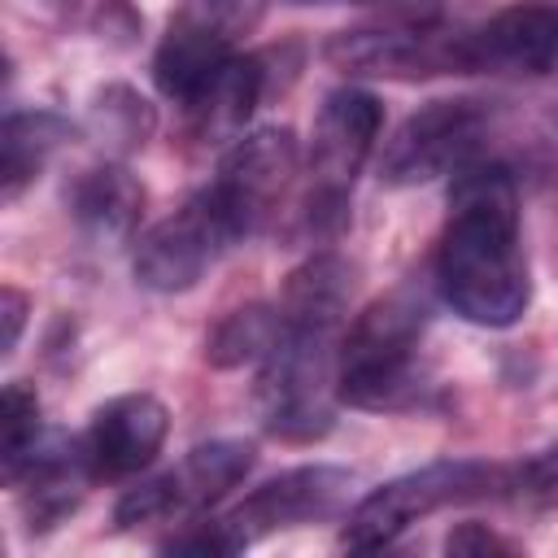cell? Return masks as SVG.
Returning <instances> with one entry per match:
<instances>
[{"instance_id":"cell-1","label":"cell","mask_w":558,"mask_h":558,"mask_svg":"<svg viewBox=\"0 0 558 558\" xmlns=\"http://www.w3.org/2000/svg\"><path fill=\"white\" fill-rule=\"evenodd\" d=\"M436 283L475 327H514L532 301L519 240V192L506 166H466L449 187V222L436 248Z\"/></svg>"},{"instance_id":"cell-2","label":"cell","mask_w":558,"mask_h":558,"mask_svg":"<svg viewBox=\"0 0 558 558\" xmlns=\"http://www.w3.org/2000/svg\"><path fill=\"white\" fill-rule=\"evenodd\" d=\"M340 401V327L283 323L279 340L262 357L253 405L266 436L288 445L323 440L336 427Z\"/></svg>"},{"instance_id":"cell-3","label":"cell","mask_w":558,"mask_h":558,"mask_svg":"<svg viewBox=\"0 0 558 558\" xmlns=\"http://www.w3.org/2000/svg\"><path fill=\"white\" fill-rule=\"evenodd\" d=\"M427 301L414 288L371 301L340 340V401L353 410H405L418 401V344Z\"/></svg>"},{"instance_id":"cell-4","label":"cell","mask_w":558,"mask_h":558,"mask_svg":"<svg viewBox=\"0 0 558 558\" xmlns=\"http://www.w3.org/2000/svg\"><path fill=\"white\" fill-rule=\"evenodd\" d=\"M357 475L344 466H292L262 488H253L240 506H231L218 519H196L187 532L170 536L161 549L166 554H201V558H231L283 527H301L314 519H331L344 510Z\"/></svg>"},{"instance_id":"cell-5","label":"cell","mask_w":558,"mask_h":558,"mask_svg":"<svg viewBox=\"0 0 558 558\" xmlns=\"http://www.w3.org/2000/svg\"><path fill=\"white\" fill-rule=\"evenodd\" d=\"M501 480H506V466L480 462V458H445V462L405 471V475L379 484L375 493H366L349 510V519L340 527V545L344 549H384L405 527H414L418 519H427L436 510L501 497Z\"/></svg>"},{"instance_id":"cell-6","label":"cell","mask_w":558,"mask_h":558,"mask_svg":"<svg viewBox=\"0 0 558 558\" xmlns=\"http://www.w3.org/2000/svg\"><path fill=\"white\" fill-rule=\"evenodd\" d=\"M384 126V105L366 87H336L327 92L318 122H314V144H310V196H305V227L314 235H327L344 222L349 187L371 157L375 140Z\"/></svg>"},{"instance_id":"cell-7","label":"cell","mask_w":558,"mask_h":558,"mask_svg":"<svg viewBox=\"0 0 558 558\" xmlns=\"http://www.w3.org/2000/svg\"><path fill=\"white\" fill-rule=\"evenodd\" d=\"M266 17V0H179L153 57L161 96L187 105Z\"/></svg>"},{"instance_id":"cell-8","label":"cell","mask_w":558,"mask_h":558,"mask_svg":"<svg viewBox=\"0 0 558 558\" xmlns=\"http://www.w3.org/2000/svg\"><path fill=\"white\" fill-rule=\"evenodd\" d=\"M493 109L475 96H440L414 109L384 144L379 179L388 187H418L440 174H458L475 161L488 135Z\"/></svg>"},{"instance_id":"cell-9","label":"cell","mask_w":558,"mask_h":558,"mask_svg":"<svg viewBox=\"0 0 558 558\" xmlns=\"http://www.w3.org/2000/svg\"><path fill=\"white\" fill-rule=\"evenodd\" d=\"M257 462V449L248 440H209L187 449L170 471L126 488L113 506L118 527H140V523H170L209 510L222 501Z\"/></svg>"},{"instance_id":"cell-10","label":"cell","mask_w":558,"mask_h":558,"mask_svg":"<svg viewBox=\"0 0 558 558\" xmlns=\"http://www.w3.org/2000/svg\"><path fill=\"white\" fill-rule=\"evenodd\" d=\"M296 161H301V148L288 126H257L222 153L209 196L222 209L235 240H244L270 222L283 192L292 187Z\"/></svg>"},{"instance_id":"cell-11","label":"cell","mask_w":558,"mask_h":558,"mask_svg":"<svg viewBox=\"0 0 558 558\" xmlns=\"http://www.w3.org/2000/svg\"><path fill=\"white\" fill-rule=\"evenodd\" d=\"M235 244L222 209L214 205L209 187L196 192L183 209L153 222L135 244V279L153 292H187L201 275Z\"/></svg>"},{"instance_id":"cell-12","label":"cell","mask_w":558,"mask_h":558,"mask_svg":"<svg viewBox=\"0 0 558 558\" xmlns=\"http://www.w3.org/2000/svg\"><path fill=\"white\" fill-rule=\"evenodd\" d=\"M323 57L362 78H436V74H462L458 57V31H436V26H405V22H384V26H357V31H336L323 48Z\"/></svg>"},{"instance_id":"cell-13","label":"cell","mask_w":558,"mask_h":558,"mask_svg":"<svg viewBox=\"0 0 558 558\" xmlns=\"http://www.w3.org/2000/svg\"><path fill=\"white\" fill-rule=\"evenodd\" d=\"M462 74H549L558 65V9L510 4L458 31Z\"/></svg>"},{"instance_id":"cell-14","label":"cell","mask_w":558,"mask_h":558,"mask_svg":"<svg viewBox=\"0 0 558 558\" xmlns=\"http://www.w3.org/2000/svg\"><path fill=\"white\" fill-rule=\"evenodd\" d=\"M166 432H170V410L153 392H122L92 414L83 449L96 480H126L140 475L161 453Z\"/></svg>"},{"instance_id":"cell-15","label":"cell","mask_w":558,"mask_h":558,"mask_svg":"<svg viewBox=\"0 0 558 558\" xmlns=\"http://www.w3.org/2000/svg\"><path fill=\"white\" fill-rule=\"evenodd\" d=\"M144 209V187L140 179L118 166V161H100L87 166L74 183H70V218L74 227L96 240V244H118L135 231Z\"/></svg>"},{"instance_id":"cell-16","label":"cell","mask_w":558,"mask_h":558,"mask_svg":"<svg viewBox=\"0 0 558 558\" xmlns=\"http://www.w3.org/2000/svg\"><path fill=\"white\" fill-rule=\"evenodd\" d=\"M266 92V70L262 57L235 52L231 61H222V70L183 105L196 135L201 140H240L235 131L248 122V113L257 109Z\"/></svg>"},{"instance_id":"cell-17","label":"cell","mask_w":558,"mask_h":558,"mask_svg":"<svg viewBox=\"0 0 558 558\" xmlns=\"http://www.w3.org/2000/svg\"><path fill=\"white\" fill-rule=\"evenodd\" d=\"M74 140V126L52 109H13L0 131V183L4 201H17L52 161V153Z\"/></svg>"},{"instance_id":"cell-18","label":"cell","mask_w":558,"mask_h":558,"mask_svg":"<svg viewBox=\"0 0 558 558\" xmlns=\"http://www.w3.org/2000/svg\"><path fill=\"white\" fill-rule=\"evenodd\" d=\"M349 296H353V266L340 253H314L288 275L279 292V318L310 327H340Z\"/></svg>"},{"instance_id":"cell-19","label":"cell","mask_w":558,"mask_h":558,"mask_svg":"<svg viewBox=\"0 0 558 558\" xmlns=\"http://www.w3.org/2000/svg\"><path fill=\"white\" fill-rule=\"evenodd\" d=\"M87 122L92 135L109 148V153H135L148 144L153 126H157V109L126 83H105L96 87L92 105H87Z\"/></svg>"},{"instance_id":"cell-20","label":"cell","mask_w":558,"mask_h":558,"mask_svg":"<svg viewBox=\"0 0 558 558\" xmlns=\"http://www.w3.org/2000/svg\"><path fill=\"white\" fill-rule=\"evenodd\" d=\"M279 340V305H240L231 310L205 340V357L218 371H235L248 362H262L270 344Z\"/></svg>"},{"instance_id":"cell-21","label":"cell","mask_w":558,"mask_h":558,"mask_svg":"<svg viewBox=\"0 0 558 558\" xmlns=\"http://www.w3.org/2000/svg\"><path fill=\"white\" fill-rule=\"evenodd\" d=\"M39 445V397L31 384L13 379L0 392V449H4V480L17 475V466Z\"/></svg>"},{"instance_id":"cell-22","label":"cell","mask_w":558,"mask_h":558,"mask_svg":"<svg viewBox=\"0 0 558 558\" xmlns=\"http://www.w3.org/2000/svg\"><path fill=\"white\" fill-rule=\"evenodd\" d=\"M501 501L514 510H554L558 506V445H545L506 466Z\"/></svg>"},{"instance_id":"cell-23","label":"cell","mask_w":558,"mask_h":558,"mask_svg":"<svg viewBox=\"0 0 558 558\" xmlns=\"http://www.w3.org/2000/svg\"><path fill=\"white\" fill-rule=\"evenodd\" d=\"M519 545L506 541L501 532H493L488 523H458L449 527L445 536V554H458V558H480V554H514Z\"/></svg>"},{"instance_id":"cell-24","label":"cell","mask_w":558,"mask_h":558,"mask_svg":"<svg viewBox=\"0 0 558 558\" xmlns=\"http://www.w3.org/2000/svg\"><path fill=\"white\" fill-rule=\"evenodd\" d=\"M327 4H336V0H327ZM349 4L384 9L388 22H405V26H432L445 9V0H349Z\"/></svg>"},{"instance_id":"cell-25","label":"cell","mask_w":558,"mask_h":558,"mask_svg":"<svg viewBox=\"0 0 558 558\" xmlns=\"http://www.w3.org/2000/svg\"><path fill=\"white\" fill-rule=\"evenodd\" d=\"M26 314H31V296H26L22 288L4 283V288H0V318H4V340H0V353H4V357H9V353L17 349V340H22Z\"/></svg>"}]
</instances>
